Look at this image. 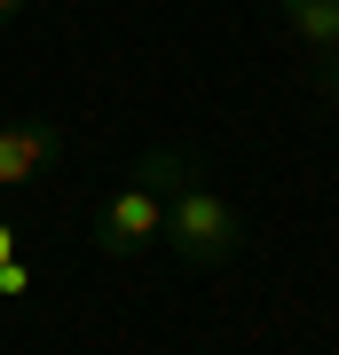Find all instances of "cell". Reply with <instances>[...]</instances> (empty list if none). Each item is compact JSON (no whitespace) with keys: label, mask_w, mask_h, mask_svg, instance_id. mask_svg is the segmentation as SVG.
<instances>
[{"label":"cell","mask_w":339,"mask_h":355,"mask_svg":"<svg viewBox=\"0 0 339 355\" xmlns=\"http://www.w3.org/2000/svg\"><path fill=\"white\" fill-rule=\"evenodd\" d=\"M158 237L174 245L182 268H229L245 253V205L221 198V190H205V182H182V190L166 198V229Z\"/></svg>","instance_id":"2"},{"label":"cell","mask_w":339,"mask_h":355,"mask_svg":"<svg viewBox=\"0 0 339 355\" xmlns=\"http://www.w3.org/2000/svg\"><path fill=\"white\" fill-rule=\"evenodd\" d=\"M315 55H324V64H315V87L339 103V40H331V48H315Z\"/></svg>","instance_id":"6"},{"label":"cell","mask_w":339,"mask_h":355,"mask_svg":"<svg viewBox=\"0 0 339 355\" xmlns=\"http://www.w3.org/2000/svg\"><path fill=\"white\" fill-rule=\"evenodd\" d=\"M24 292H32V268L8 253V261H0V300H24Z\"/></svg>","instance_id":"5"},{"label":"cell","mask_w":339,"mask_h":355,"mask_svg":"<svg viewBox=\"0 0 339 355\" xmlns=\"http://www.w3.org/2000/svg\"><path fill=\"white\" fill-rule=\"evenodd\" d=\"M8 253H16V229H8V221H0V261H8Z\"/></svg>","instance_id":"8"},{"label":"cell","mask_w":339,"mask_h":355,"mask_svg":"<svg viewBox=\"0 0 339 355\" xmlns=\"http://www.w3.org/2000/svg\"><path fill=\"white\" fill-rule=\"evenodd\" d=\"M63 166V119H0V198L40 190Z\"/></svg>","instance_id":"3"},{"label":"cell","mask_w":339,"mask_h":355,"mask_svg":"<svg viewBox=\"0 0 339 355\" xmlns=\"http://www.w3.org/2000/svg\"><path fill=\"white\" fill-rule=\"evenodd\" d=\"M182 182H198V158H189L182 142L142 150L134 166H126V182L95 205V253H103V261H134V253H150L158 229H166V198H174Z\"/></svg>","instance_id":"1"},{"label":"cell","mask_w":339,"mask_h":355,"mask_svg":"<svg viewBox=\"0 0 339 355\" xmlns=\"http://www.w3.org/2000/svg\"><path fill=\"white\" fill-rule=\"evenodd\" d=\"M277 16L308 40V48H331L339 40V0H277Z\"/></svg>","instance_id":"4"},{"label":"cell","mask_w":339,"mask_h":355,"mask_svg":"<svg viewBox=\"0 0 339 355\" xmlns=\"http://www.w3.org/2000/svg\"><path fill=\"white\" fill-rule=\"evenodd\" d=\"M32 8V0H0V24H16V16H24Z\"/></svg>","instance_id":"7"}]
</instances>
